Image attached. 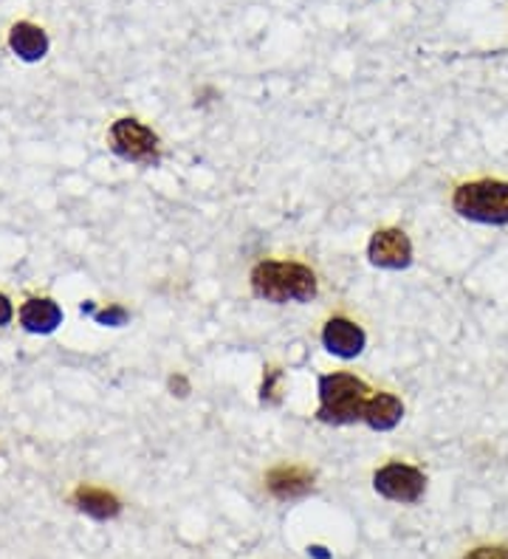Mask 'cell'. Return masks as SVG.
<instances>
[{"label":"cell","mask_w":508,"mask_h":559,"mask_svg":"<svg viewBox=\"0 0 508 559\" xmlns=\"http://www.w3.org/2000/svg\"><path fill=\"white\" fill-rule=\"evenodd\" d=\"M265 489L277 500H299L314 491V472L305 466H274L265 475Z\"/></svg>","instance_id":"cell-8"},{"label":"cell","mask_w":508,"mask_h":559,"mask_svg":"<svg viewBox=\"0 0 508 559\" xmlns=\"http://www.w3.org/2000/svg\"><path fill=\"white\" fill-rule=\"evenodd\" d=\"M319 340H322V348H326L328 354L339 356V359H356V356L367 348L365 328L356 325V322L347 320V317H331V320L322 325Z\"/></svg>","instance_id":"cell-7"},{"label":"cell","mask_w":508,"mask_h":559,"mask_svg":"<svg viewBox=\"0 0 508 559\" xmlns=\"http://www.w3.org/2000/svg\"><path fill=\"white\" fill-rule=\"evenodd\" d=\"M401 418H404V402L393 393H387V390H373V396L365 404L362 424H367L376 432H390L399 427Z\"/></svg>","instance_id":"cell-9"},{"label":"cell","mask_w":508,"mask_h":559,"mask_svg":"<svg viewBox=\"0 0 508 559\" xmlns=\"http://www.w3.org/2000/svg\"><path fill=\"white\" fill-rule=\"evenodd\" d=\"M280 382H283V370L265 368L263 384H260V402H263L265 407H274V404H280Z\"/></svg>","instance_id":"cell-13"},{"label":"cell","mask_w":508,"mask_h":559,"mask_svg":"<svg viewBox=\"0 0 508 559\" xmlns=\"http://www.w3.org/2000/svg\"><path fill=\"white\" fill-rule=\"evenodd\" d=\"M21 325L28 334H51L62 322V308L48 297H32L21 306Z\"/></svg>","instance_id":"cell-10"},{"label":"cell","mask_w":508,"mask_h":559,"mask_svg":"<svg viewBox=\"0 0 508 559\" xmlns=\"http://www.w3.org/2000/svg\"><path fill=\"white\" fill-rule=\"evenodd\" d=\"M367 260L385 272H401L413 263V240L399 226L376 229L367 243Z\"/></svg>","instance_id":"cell-6"},{"label":"cell","mask_w":508,"mask_h":559,"mask_svg":"<svg viewBox=\"0 0 508 559\" xmlns=\"http://www.w3.org/2000/svg\"><path fill=\"white\" fill-rule=\"evenodd\" d=\"M125 320H128V314H125L122 308H110V311L99 314V322H108V325H122Z\"/></svg>","instance_id":"cell-17"},{"label":"cell","mask_w":508,"mask_h":559,"mask_svg":"<svg viewBox=\"0 0 508 559\" xmlns=\"http://www.w3.org/2000/svg\"><path fill=\"white\" fill-rule=\"evenodd\" d=\"M373 489L393 503H418L427 491V475L418 466L390 461L373 475Z\"/></svg>","instance_id":"cell-5"},{"label":"cell","mask_w":508,"mask_h":559,"mask_svg":"<svg viewBox=\"0 0 508 559\" xmlns=\"http://www.w3.org/2000/svg\"><path fill=\"white\" fill-rule=\"evenodd\" d=\"M452 210L463 221L483 226L508 224V181L497 178H477L466 181L452 192Z\"/></svg>","instance_id":"cell-3"},{"label":"cell","mask_w":508,"mask_h":559,"mask_svg":"<svg viewBox=\"0 0 508 559\" xmlns=\"http://www.w3.org/2000/svg\"><path fill=\"white\" fill-rule=\"evenodd\" d=\"M110 151L130 164H142V167H156L162 162V142L144 122L133 117L116 119L108 130Z\"/></svg>","instance_id":"cell-4"},{"label":"cell","mask_w":508,"mask_h":559,"mask_svg":"<svg viewBox=\"0 0 508 559\" xmlns=\"http://www.w3.org/2000/svg\"><path fill=\"white\" fill-rule=\"evenodd\" d=\"M251 294L258 300L285 306V302H311L319 294V280L311 266L299 260H260L249 274Z\"/></svg>","instance_id":"cell-1"},{"label":"cell","mask_w":508,"mask_h":559,"mask_svg":"<svg viewBox=\"0 0 508 559\" xmlns=\"http://www.w3.org/2000/svg\"><path fill=\"white\" fill-rule=\"evenodd\" d=\"M169 390H173V396L184 399V396H187V393H190V382H187V379H184L181 373L169 376Z\"/></svg>","instance_id":"cell-15"},{"label":"cell","mask_w":508,"mask_h":559,"mask_svg":"<svg viewBox=\"0 0 508 559\" xmlns=\"http://www.w3.org/2000/svg\"><path fill=\"white\" fill-rule=\"evenodd\" d=\"M9 46H12V51L21 57V60L37 62L46 57L48 37L40 26L23 21V23H14L12 32H9Z\"/></svg>","instance_id":"cell-11"},{"label":"cell","mask_w":508,"mask_h":559,"mask_svg":"<svg viewBox=\"0 0 508 559\" xmlns=\"http://www.w3.org/2000/svg\"><path fill=\"white\" fill-rule=\"evenodd\" d=\"M74 506L94 520H110L122 512V503L110 495L108 489H96V486H80L74 491Z\"/></svg>","instance_id":"cell-12"},{"label":"cell","mask_w":508,"mask_h":559,"mask_svg":"<svg viewBox=\"0 0 508 559\" xmlns=\"http://www.w3.org/2000/svg\"><path fill=\"white\" fill-rule=\"evenodd\" d=\"M463 559H508V548L506 546H481L472 548Z\"/></svg>","instance_id":"cell-14"},{"label":"cell","mask_w":508,"mask_h":559,"mask_svg":"<svg viewBox=\"0 0 508 559\" xmlns=\"http://www.w3.org/2000/svg\"><path fill=\"white\" fill-rule=\"evenodd\" d=\"M14 320V306L12 300H9L7 294H0V328L9 325V322Z\"/></svg>","instance_id":"cell-16"},{"label":"cell","mask_w":508,"mask_h":559,"mask_svg":"<svg viewBox=\"0 0 508 559\" xmlns=\"http://www.w3.org/2000/svg\"><path fill=\"white\" fill-rule=\"evenodd\" d=\"M373 396L370 384L359 376L333 370V373L319 376V407L317 421L328 427H351L362 424L365 418V404Z\"/></svg>","instance_id":"cell-2"}]
</instances>
